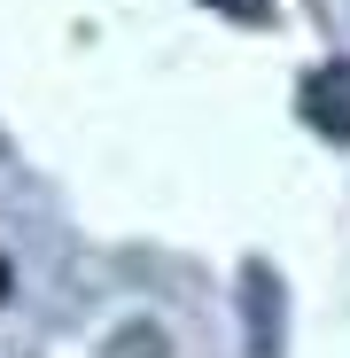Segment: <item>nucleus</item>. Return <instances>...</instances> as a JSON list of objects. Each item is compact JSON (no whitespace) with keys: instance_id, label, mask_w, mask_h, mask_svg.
I'll return each mask as SVG.
<instances>
[{"instance_id":"f257e3e1","label":"nucleus","mask_w":350,"mask_h":358,"mask_svg":"<svg viewBox=\"0 0 350 358\" xmlns=\"http://www.w3.org/2000/svg\"><path fill=\"white\" fill-rule=\"evenodd\" d=\"M304 125L327 141H350V63H319L304 78Z\"/></svg>"},{"instance_id":"f03ea898","label":"nucleus","mask_w":350,"mask_h":358,"mask_svg":"<svg viewBox=\"0 0 350 358\" xmlns=\"http://www.w3.org/2000/svg\"><path fill=\"white\" fill-rule=\"evenodd\" d=\"M249 304H257V358H272V280L249 273Z\"/></svg>"},{"instance_id":"7ed1b4c3","label":"nucleus","mask_w":350,"mask_h":358,"mask_svg":"<svg viewBox=\"0 0 350 358\" xmlns=\"http://www.w3.org/2000/svg\"><path fill=\"white\" fill-rule=\"evenodd\" d=\"M203 8H218V16H249V24H257V16H265V0H203Z\"/></svg>"},{"instance_id":"20e7f679","label":"nucleus","mask_w":350,"mask_h":358,"mask_svg":"<svg viewBox=\"0 0 350 358\" xmlns=\"http://www.w3.org/2000/svg\"><path fill=\"white\" fill-rule=\"evenodd\" d=\"M8 288H16V273H8V257H0V304H8Z\"/></svg>"}]
</instances>
